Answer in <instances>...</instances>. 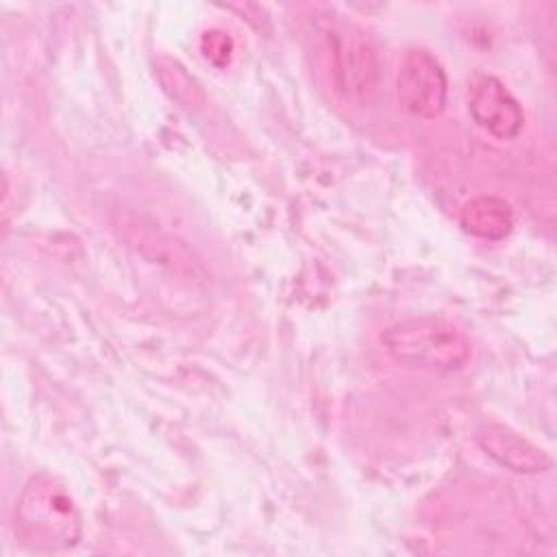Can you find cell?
Segmentation results:
<instances>
[{"mask_svg":"<svg viewBox=\"0 0 557 557\" xmlns=\"http://www.w3.org/2000/svg\"><path fill=\"white\" fill-rule=\"evenodd\" d=\"M233 48H235L233 39L224 30L211 28V30H205L200 37V50H202L205 59L209 63H213L215 67H224L231 63Z\"/></svg>","mask_w":557,"mask_h":557,"instance_id":"9","label":"cell"},{"mask_svg":"<svg viewBox=\"0 0 557 557\" xmlns=\"http://www.w3.org/2000/svg\"><path fill=\"white\" fill-rule=\"evenodd\" d=\"M331 76L344 100L366 104L379 87L381 61L370 37L350 22L331 20L322 28Z\"/></svg>","mask_w":557,"mask_h":557,"instance_id":"3","label":"cell"},{"mask_svg":"<svg viewBox=\"0 0 557 557\" xmlns=\"http://www.w3.org/2000/svg\"><path fill=\"white\" fill-rule=\"evenodd\" d=\"M154 76L159 81V85L163 87V91L178 102L183 109L187 111H198L207 96L202 85L198 83V78L194 74H189V70L172 57H157L154 61Z\"/></svg>","mask_w":557,"mask_h":557,"instance_id":"8","label":"cell"},{"mask_svg":"<svg viewBox=\"0 0 557 557\" xmlns=\"http://www.w3.org/2000/svg\"><path fill=\"white\" fill-rule=\"evenodd\" d=\"M389 357L409 368L450 372L470 359V342L440 315H418L387 326L381 335Z\"/></svg>","mask_w":557,"mask_h":557,"instance_id":"2","label":"cell"},{"mask_svg":"<svg viewBox=\"0 0 557 557\" xmlns=\"http://www.w3.org/2000/svg\"><path fill=\"white\" fill-rule=\"evenodd\" d=\"M479 446L503 468L518 474H537L550 468V457L507 424H487L476 435Z\"/></svg>","mask_w":557,"mask_h":557,"instance_id":"6","label":"cell"},{"mask_svg":"<svg viewBox=\"0 0 557 557\" xmlns=\"http://www.w3.org/2000/svg\"><path fill=\"white\" fill-rule=\"evenodd\" d=\"M13 529L30 550H67L83 535V518L65 483L39 472L26 481L17 496Z\"/></svg>","mask_w":557,"mask_h":557,"instance_id":"1","label":"cell"},{"mask_svg":"<svg viewBox=\"0 0 557 557\" xmlns=\"http://www.w3.org/2000/svg\"><path fill=\"white\" fill-rule=\"evenodd\" d=\"M472 120L496 139H513L524 126V113L511 91L492 74H476L468 87Z\"/></svg>","mask_w":557,"mask_h":557,"instance_id":"5","label":"cell"},{"mask_svg":"<svg viewBox=\"0 0 557 557\" xmlns=\"http://www.w3.org/2000/svg\"><path fill=\"white\" fill-rule=\"evenodd\" d=\"M461 226L466 233L481 239H503L513 228V211L498 196H476L461 207Z\"/></svg>","mask_w":557,"mask_h":557,"instance_id":"7","label":"cell"},{"mask_svg":"<svg viewBox=\"0 0 557 557\" xmlns=\"http://www.w3.org/2000/svg\"><path fill=\"white\" fill-rule=\"evenodd\" d=\"M400 104L416 117L433 120L442 115L448 100V78L442 63L422 48L405 52L396 78Z\"/></svg>","mask_w":557,"mask_h":557,"instance_id":"4","label":"cell"}]
</instances>
